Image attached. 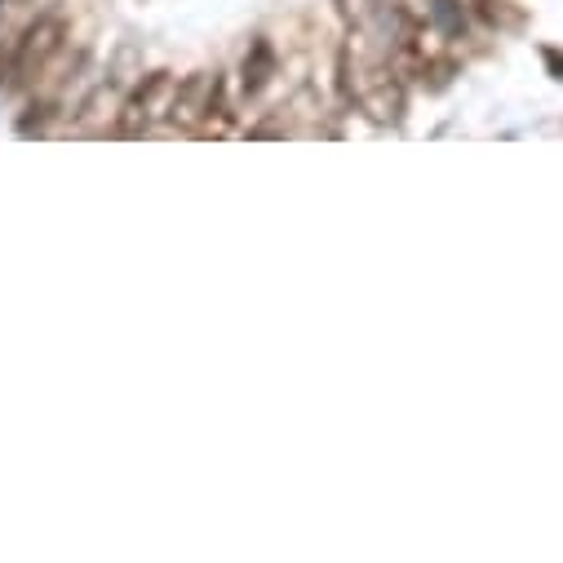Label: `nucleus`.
Masks as SVG:
<instances>
[{
	"instance_id": "nucleus-1",
	"label": "nucleus",
	"mask_w": 563,
	"mask_h": 563,
	"mask_svg": "<svg viewBox=\"0 0 563 563\" xmlns=\"http://www.w3.org/2000/svg\"><path fill=\"white\" fill-rule=\"evenodd\" d=\"M63 45H67V19L63 14H41L27 32H23V41L14 45V58H10V85H36L41 80V71L63 54Z\"/></svg>"
},
{
	"instance_id": "nucleus-2",
	"label": "nucleus",
	"mask_w": 563,
	"mask_h": 563,
	"mask_svg": "<svg viewBox=\"0 0 563 563\" xmlns=\"http://www.w3.org/2000/svg\"><path fill=\"white\" fill-rule=\"evenodd\" d=\"M169 98H174V76L169 71H152L143 85L129 93V102L120 107V137H143L156 129V120L169 115Z\"/></svg>"
},
{
	"instance_id": "nucleus-3",
	"label": "nucleus",
	"mask_w": 563,
	"mask_h": 563,
	"mask_svg": "<svg viewBox=\"0 0 563 563\" xmlns=\"http://www.w3.org/2000/svg\"><path fill=\"white\" fill-rule=\"evenodd\" d=\"M213 111H222V80L209 71H196L183 85H174L165 120L174 129H200V120H213Z\"/></svg>"
},
{
	"instance_id": "nucleus-4",
	"label": "nucleus",
	"mask_w": 563,
	"mask_h": 563,
	"mask_svg": "<svg viewBox=\"0 0 563 563\" xmlns=\"http://www.w3.org/2000/svg\"><path fill=\"white\" fill-rule=\"evenodd\" d=\"M10 5H14V0H0V10H10Z\"/></svg>"
}]
</instances>
